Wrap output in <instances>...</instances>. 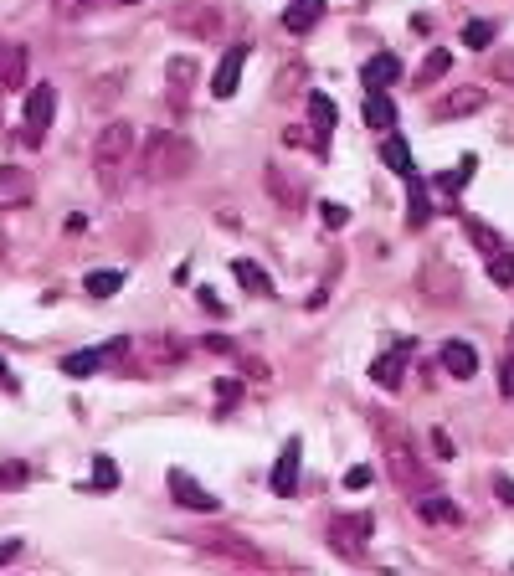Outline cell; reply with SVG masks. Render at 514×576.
<instances>
[{"mask_svg":"<svg viewBox=\"0 0 514 576\" xmlns=\"http://www.w3.org/2000/svg\"><path fill=\"white\" fill-rule=\"evenodd\" d=\"M134 165H139L134 124H124V119L103 124V129L93 134V180H98V191H103V196L124 191V180L134 175Z\"/></svg>","mask_w":514,"mask_h":576,"instance_id":"6da1fadb","label":"cell"},{"mask_svg":"<svg viewBox=\"0 0 514 576\" xmlns=\"http://www.w3.org/2000/svg\"><path fill=\"white\" fill-rule=\"evenodd\" d=\"M196 170V144L186 134H170V129H155L139 150V175L144 180H180Z\"/></svg>","mask_w":514,"mask_h":576,"instance_id":"7a4b0ae2","label":"cell"},{"mask_svg":"<svg viewBox=\"0 0 514 576\" xmlns=\"http://www.w3.org/2000/svg\"><path fill=\"white\" fill-rule=\"evenodd\" d=\"M170 26L180 36H191V42H216L227 31V6L222 0H180L170 11Z\"/></svg>","mask_w":514,"mask_h":576,"instance_id":"3957f363","label":"cell"},{"mask_svg":"<svg viewBox=\"0 0 514 576\" xmlns=\"http://www.w3.org/2000/svg\"><path fill=\"white\" fill-rule=\"evenodd\" d=\"M371 530H376L371 515H335L329 520V546H335V556H345V561H360L365 546H371Z\"/></svg>","mask_w":514,"mask_h":576,"instance_id":"277c9868","label":"cell"},{"mask_svg":"<svg viewBox=\"0 0 514 576\" xmlns=\"http://www.w3.org/2000/svg\"><path fill=\"white\" fill-rule=\"evenodd\" d=\"M52 114H57V88H52V83H36V88L26 93V129H21V139L31 144V150L47 139Z\"/></svg>","mask_w":514,"mask_h":576,"instance_id":"5b68a950","label":"cell"},{"mask_svg":"<svg viewBox=\"0 0 514 576\" xmlns=\"http://www.w3.org/2000/svg\"><path fill=\"white\" fill-rule=\"evenodd\" d=\"M170 494H175L180 510H196V515H216V504H222L211 489H201L186 468H170Z\"/></svg>","mask_w":514,"mask_h":576,"instance_id":"8992f818","label":"cell"},{"mask_svg":"<svg viewBox=\"0 0 514 576\" xmlns=\"http://www.w3.org/2000/svg\"><path fill=\"white\" fill-rule=\"evenodd\" d=\"M417 345L401 335V340H391V350L386 355H376V366H371V381L376 386H386V391H396L401 386V371H407V355H412Z\"/></svg>","mask_w":514,"mask_h":576,"instance_id":"52a82bcc","label":"cell"},{"mask_svg":"<svg viewBox=\"0 0 514 576\" xmlns=\"http://www.w3.org/2000/svg\"><path fill=\"white\" fill-rule=\"evenodd\" d=\"M489 103L484 88H453L432 103V119H468V114H479V108Z\"/></svg>","mask_w":514,"mask_h":576,"instance_id":"ba28073f","label":"cell"},{"mask_svg":"<svg viewBox=\"0 0 514 576\" xmlns=\"http://www.w3.org/2000/svg\"><path fill=\"white\" fill-rule=\"evenodd\" d=\"M417 515H422L427 525H458V520H463V510L453 504V494H443V489H417Z\"/></svg>","mask_w":514,"mask_h":576,"instance_id":"9c48e42d","label":"cell"},{"mask_svg":"<svg viewBox=\"0 0 514 576\" xmlns=\"http://www.w3.org/2000/svg\"><path fill=\"white\" fill-rule=\"evenodd\" d=\"M165 83H170V103H175V114H186V108H191V88H196V62H191V57H170Z\"/></svg>","mask_w":514,"mask_h":576,"instance_id":"30bf717a","label":"cell"},{"mask_svg":"<svg viewBox=\"0 0 514 576\" xmlns=\"http://www.w3.org/2000/svg\"><path fill=\"white\" fill-rule=\"evenodd\" d=\"M242 62H247V47L232 42V47L222 52V62H216V78H211V93H216V98H232V93H237V83H242Z\"/></svg>","mask_w":514,"mask_h":576,"instance_id":"8fae6325","label":"cell"},{"mask_svg":"<svg viewBox=\"0 0 514 576\" xmlns=\"http://www.w3.org/2000/svg\"><path fill=\"white\" fill-rule=\"evenodd\" d=\"M386 468H391V479L401 484V489H422V463H417V453L407 448V443H391V453H386Z\"/></svg>","mask_w":514,"mask_h":576,"instance_id":"7c38bea8","label":"cell"},{"mask_svg":"<svg viewBox=\"0 0 514 576\" xmlns=\"http://www.w3.org/2000/svg\"><path fill=\"white\" fill-rule=\"evenodd\" d=\"M31 170L21 165H0V211H11V206H26L31 201Z\"/></svg>","mask_w":514,"mask_h":576,"instance_id":"4fadbf2b","label":"cell"},{"mask_svg":"<svg viewBox=\"0 0 514 576\" xmlns=\"http://www.w3.org/2000/svg\"><path fill=\"white\" fill-rule=\"evenodd\" d=\"M309 124H314V150H324L329 134L340 129V108L329 103L324 93H309Z\"/></svg>","mask_w":514,"mask_h":576,"instance_id":"5bb4252c","label":"cell"},{"mask_svg":"<svg viewBox=\"0 0 514 576\" xmlns=\"http://www.w3.org/2000/svg\"><path fill=\"white\" fill-rule=\"evenodd\" d=\"M437 360H443V371L458 376V381H468L473 371H479V350H473L468 340H448L443 350H437Z\"/></svg>","mask_w":514,"mask_h":576,"instance_id":"9a60e30c","label":"cell"},{"mask_svg":"<svg viewBox=\"0 0 514 576\" xmlns=\"http://www.w3.org/2000/svg\"><path fill=\"white\" fill-rule=\"evenodd\" d=\"M299 438H288L283 443V453H278V463H273V494H293V484H299Z\"/></svg>","mask_w":514,"mask_h":576,"instance_id":"2e32d148","label":"cell"},{"mask_svg":"<svg viewBox=\"0 0 514 576\" xmlns=\"http://www.w3.org/2000/svg\"><path fill=\"white\" fill-rule=\"evenodd\" d=\"M232 273H237V283L247 288V294H257V299H273V294H278L273 278H268V268H257V263H247V258H237Z\"/></svg>","mask_w":514,"mask_h":576,"instance_id":"e0dca14e","label":"cell"},{"mask_svg":"<svg viewBox=\"0 0 514 576\" xmlns=\"http://www.w3.org/2000/svg\"><path fill=\"white\" fill-rule=\"evenodd\" d=\"M360 78H365V88H386V83H396V78H401V62H396L391 52H376L371 62L360 67Z\"/></svg>","mask_w":514,"mask_h":576,"instance_id":"ac0fdd59","label":"cell"},{"mask_svg":"<svg viewBox=\"0 0 514 576\" xmlns=\"http://www.w3.org/2000/svg\"><path fill=\"white\" fill-rule=\"evenodd\" d=\"M319 16H324V0H293V6L283 11V26H288L293 36H304V31H314Z\"/></svg>","mask_w":514,"mask_h":576,"instance_id":"d6986e66","label":"cell"},{"mask_svg":"<svg viewBox=\"0 0 514 576\" xmlns=\"http://www.w3.org/2000/svg\"><path fill=\"white\" fill-rule=\"evenodd\" d=\"M381 160L401 175V180H412L417 175V165H412V150H407V139H396V134H386L381 139Z\"/></svg>","mask_w":514,"mask_h":576,"instance_id":"ffe728a7","label":"cell"},{"mask_svg":"<svg viewBox=\"0 0 514 576\" xmlns=\"http://www.w3.org/2000/svg\"><path fill=\"white\" fill-rule=\"evenodd\" d=\"M201 540V546H216V551H227V556H237V561H263V556H257L252 546H242V535H232V530H216V535H196Z\"/></svg>","mask_w":514,"mask_h":576,"instance_id":"44dd1931","label":"cell"},{"mask_svg":"<svg viewBox=\"0 0 514 576\" xmlns=\"http://www.w3.org/2000/svg\"><path fill=\"white\" fill-rule=\"evenodd\" d=\"M26 78V47H0V88H21Z\"/></svg>","mask_w":514,"mask_h":576,"instance_id":"7402d4cb","label":"cell"},{"mask_svg":"<svg viewBox=\"0 0 514 576\" xmlns=\"http://www.w3.org/2000/svg\"><path fill=\"white\" fill-rule=\"evenodd\" d=\"M448 67H453V52H448V47H432V52H427V62L417 67V83H422V88L443 83V78H448Z\"/></svg>","mask_w":514,"mask_h":576,"instance_id":"603a6c76","label":"cell"},{"mask_svg":"<svg viewBox=\"0 0 514 576\" xmlns=\"http://www.w3.org/2000/svg\"><path fill=\"white\" fill-rule=\"evenodd\" d=\"M365 124H371V129H391L396 124V103L381 88H371V98H365Z\"/></svg>","mask_w":514,"mask_h":576,"instance_id":"cb8c5ba5","label":"cell"},{"mask_svg":"<svg viewBox=\"0 0 514 576\" xmlns=\"http://www.w3.org/2000/svg\"><path fill=\"white\" fill-rule=\"evenodd\" d=\"M103 366H108L103 350H72V355H62V376H93Z\"/></svg>","mask_w":514,"mask_h":576,"instance_id":"d4e9b609","label":"cell"},{"mask_svg":"<svg viewBox=\"0 0 514 576\" xmlns=\"http://www.w3.org/2000/svg\"><path fill=\"white\" fill-rule=\"evenodd\" d=\"M124 288V273H114V268H98V273H88V294L93 299H114Z\"/></svg>","mask_w":514,"mask_h":576,"instance_id":"484cf974","label":"cell"},{"mask_svg":"<svg viewBox=\"0 0 514 576\" xmlns=\"http://www.w3.org/2000/svg\"><path fill=\"white\" fill-rule=\"evenodd\" d=\"M489 278H494L499 288H509V283H514V252H504V247L494 252V258H489Z\"/></svg>","mask_w":514,"mask_h":576,"instance_id":"4316f807","label":"cell"},{"mask_svg":"<svg viewBox=\"0 0 514 576\" xmlns=\"http://www.w3.org/2000/svg\"><path fill=\"white\" fill-rule=\"evenodd\" d=\"M468 237H473V247H479L484 258H494V252L504 247V242H499V232H489L484 222H468Z\"/></svg>","mask_w":514,"mask_h":576,"instance_id":"83f0119b","label":"cell"},{"mask_svg":"<svg viewBox=\"0 0 514 576\" xmlns=\"http://www.w3.org/2000/svg\"><path fill=\"white\" fill-rule=\"evenodd\" d=\"M119 83H124V72H108V78L88 93V98H93V108H108V103H114V98H119Z\"/></svg>","mask_w":514,"mask_h":576,"instance_id":"f1b7e54d","label":"cell"},{"mask_svg":"<svg viewBox=\"0 0 514 576\" xmlns=\"http://www.w3.org/2000/svg\"><path fill=\"white\" fill-rule=\"evenodd\" d=\"M93 11V0H52V16L57 21H83Z\"/></svg>","mask_w":514,"mask_h":576,"instance_id":"f546056e","label":"cell"},{"mask_svg":"<svg viewBox=\"0 0 514 576\" xmlns=\"http://www.w3.org/2000/svg\"><path fill=\"white\" fill-rule=\"evenodd\" d=\"M494 42V26L489 21H468L463 26V47H489Z\"/></svg>","mask_w":514,"mask_h":576,"instance_id":"4dcf8cb0","label":"cell"},{"mask_svg":"<svg viewBox=\"0 0 514 576\" xmlns=\"http://www.w3.org/2000/svg\"><path fill=\"white\" fill-rule=\"evenodd\" d=\"M93 484H98V489H114V484H119V468H114V458H103V453L93 458Z\"/></svg>","mask_w":514,"mask_h":576,"instance_id":"1f68e13d","label":"cell"},{"mask_svg":"<svg viewBox=\"0 0 514 576\" xmlns=\"http://www.w3.org/2000/svg\"><path fill=\"white\" fill-rule=\"evenodd\" d=\"M407 186H412V216H407V222H412V227H427V216H432V206H427V196L417 191V175L407 180Z\"/></svg>","mask_w":514,"mask_h":576,"instance_id":"d6a6232c","label":"cell"},{"mask_svg":"<svg viewBox=\"0 0 514 576\" xmlns=\"http://www.w3.org/2000/svg\"><path fill=\"white\" fill-rule=\"evenodd\" d=\"M473 170H479V160H473V155H463V165H458V170H448V180H443V186H448V191L468 186V180H473Z\"/></svg>","mask_w":514,"mask_h":576,"instance_id":"836d02e7","label":"cell"},{"mask_svg":"<svg viewBox=\"0 0 514 576\" xmlns=\"http://www.w3.org/2000/svg\"><path fill=\"white\" fill-rule=\"evenodd\" d=\"M26 484V463H0V489H16Z\"/></svg>","mask_w":514,"mask_h":576,"instance_id":"e575fe53","label":"cell"},{"mask_svg":"<svg viewBox=\"0 0 514 576\" xmlns=\"http://www.w3.org/2000/svg\"><path fill=\"white\" fill-rule=\"evenodd\" d=\"M319 211H324V227H345V222H350V211H345L340 201H324Z\"/></svg>","mask_w":514,"mask_h":576,"instance_id":"d590c367","label":"cell"},{"mask_svg":"<svg viewBox=\"0 0 514 576\" xmlns=\"http://www.w3.org/2000/svg\"><path fill=\"white\" fill-rule=\"evenodd\" d=\"M499 396H514V355L499 360Z\"/></svg>","mask_w":514,"mask_h":576,"instance_id":"8d00e7d4","label":"cell"},{"mask_svg":"<svg viewBox=\"0 0 514 576\" xmlns=\"http://www.w3.org/2000/svg\"><path fill=\"white\" fill-rule=\"evenodd\" d=\"M237 402V381H222V391H216V407H232Z\"/></svg>","mask_w":514,"mask_h":576,"instance_id":"74e56055","label":"cell"},{"mask_svg":"<svg viewBox=\"0 0 514 576\" xmlns=\"http://www.w3.org/2000/svg\"><path fill=\"white\" fill-rule=\"evenodd\" d=\"M345 484H350V489H365V484H371V468H350Z\"/></svg>","mask_w":514,"mask_h":576,"instance_id":"f35d334b","label":"cell"},{"mask_svg":"<svg viewBox=\"0 0 514 576\" xmlns=\"http://www.w3.org/2000/svg\"><path fill=\"white\" fill-rule=\"evenodd\" d=\"M494 78H504V83H514V57H499V62H494Z\"/></svg>","mask_w":514,"mask_h":576,"instance_id":"ab89813d","label":"cell"},{"mask_svg":"<svg viewBox=\"0 0 514 576\" xmlns=\"http://www.w3.org/2000/svg\"><path fill=\"white\" fill-rule=\"evenodd\" d=\"M432 448H437V458H453V443H448V432H432Z\"/></svg>","mask_w":514,"mask_h":576,"instance_id":"60d3db41","label":"cell"},{"mask_svg":"<svg viewBox=\"0 0 514 576\" xmlns=\"http://www.w3.org/2000/svg\"><path fill=\"white\" fill-rule=\"evenodd\" d=\"M494 494H499L504 504H514V479H494Z\"/></svg>","mask_w":514,"mask_h":576,"instance_id":"b9f144b4","label":"cell"},{"mask_svg":"<svg viewBox=\"0 0 514 576\" xmlns=\"http://www.w3.org/2000/svg\"><path fill=\"white\" fill-rule=\"evenodd\" d=\"M16 551H21V540H0V566H6Z\"/></svg>","mask_w":514,"mask_h":576,"instance_id":"7bdbcfd3","label":"cell"},{"mask_svg":"<svg viewBox=\"0 0 514 576\" xmlns=\"http://www.w3.org/2000/svg\"><path fill=\"white\" fill-rule=\"evenodd\" d=\"M0 386H11V371H6V360H0Z\"/></svg>","mask_w":514,"mask_h":576,"instance_id":"ee69618b","label":"cell"},{"mask_svg":"<svg viewBox=\"0 0 514 576\" xmlns=\"http://www.w3.org/2000/svg\"><path fill=\"white\" fill-rule=\"evenodd\" d=\"M0 258H6V232H0Z\"/></svg>","mask_w":514,"mask_h":576,"instance_id":"f6af8a7d","label":"cell"},{"mask_svg":"<svg viewBox=\"0 0 514 576\" xmlns=\"http://www.w3.org/2000/svg\"><path fill=\"white\" fill-rule=\"evenodd\" d=\"M119 6H139V0H119Z\"/></svg>","mask_w":514,"mask_h":576,"instance_id":"bcb514c9","label":"cell"}]
</instances>
